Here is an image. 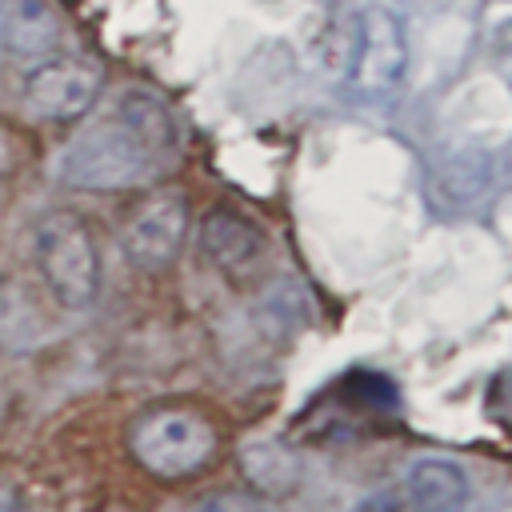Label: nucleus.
Returning <instances> with one entry per match:
<instances>
[{
	"mask_svg": "<svg viewBox=\"0 0 512 512\" xmlns=\"http://www.w3.org/2000/svg\"><path fill=\"white\" fill-rule=\"evenodd\" d=\"M12 168H16V156H12V148H8V140L0 136V180H4V176H8Z\"/></svg>",
	"mask_w": 512,
	"mask_h": 512,
	"instance_id": "a211bd4d",
	"label": "nucleus"
},
{
	"mask_svg": "<svg viewBox=\"0 0 512 512\" xmlns=\"http://www.w3.org/2000/svg\"><path fill=\"white\" fill-rule=\"evenodd\" d=\"M116 120L152 152H168L176 144V120L168 112V104L144 88H128L116 100Z\"/></svg>",
	"mask_w": 512,
	"mask_h": 512,
	"instance_id": "9b49d317",
	"label": "nucleus"
},
{
	"mask_svg": "<svg viewBox=\"0 0 512 512\" xmlns=\"http://www.w3.org/2000/svg\"><path fill=\"white\" fill-rule=\"evenodd\" d=\"M196 512H264L256 496H244V492H216L208 496Z\"/></svg>",
	"mask_w": 512,
	"mask_h": 512,
	"instance_id": "dca6fc26",
	"label": "nucleus"
},
{
	"mask_svg": "<svg viewBox=\"0 0 512 512\" xmlns=\"http://www.w3.org/2000/svg\"><path fill=\"white\" fill-rule=\"evenodd\" d=\"M156 152L144 148L120 120L80 132L56 160V176L72 188H132L152 172Z\"/></svg>",
	"mask_w": 512,
	"mask_h": 512,
	"instance_id": "7ed1b4c3",
	"label": "nucleus"
},
{
	"mask_svg": "<svg viewBox=\"0 0 512 512\" xmlns=\"http://www.w3.org/2000/svg\"><path fill=\"white\" fill-rule=\"evenodd\" d=\"M356 36H360V8H332L320 36H316V56L332 72H348L352 52H356Z\"/></svg>",
	"mask_w": 512,
	"mask_h": 512,
	"instance_id": "4468645a",
	"label": "nucleus"
},
{
	"mask_svg": "<svg viewBox=\"0 0 512 512\" xmlns=\"http://www.w3.org/2000/svg\"><path fill=\"white\" fill-rule=\"evenodd\" d=\"M488 512H508V504H504V500H496V504H492Z\"/></svg>",
	"mask_w": 512,
	"mask_h": 512,
	"instance_id": "6ab92c4d",
	"label": "nucleus"
},
{
	"mask_svg": "<svg viewBox=\"0 0 512 512\" xmlns=\"http://www.w3.org/2000/svg\"><path fill=\"white\" fill-rule=\"evenodd\" d=\"M408 68V36L396 12L388 8H360V36L348 64L352 84L364 96H384L404 80Z\"/></svg>",
	"mask_w": 512,
	"mask_h": 512,
	"instance_id": "20e7f679",
	"label": "nucleus"
},
{
	"mask_svg": "<svg viewBox=\"0 0 512 512\" xmlns=\"http://www.w3.org/2000/svg\"><path fill=\"white\" fill-rule=\"evenodd\" d=\"M56 40L60 28L44 0H0V52L20 60H44Z\"/></svg>",
	"mask_w": 512,
	"mask_h": 512,
	"instance_id": "9d476101",
	"label": "nucleus"
},
{
	"mask_svg": "<svg viewBox=\"0 0 512 512\" xmlns=\"http://www.w3.org/2000/svg\"><path fill=\"white\" fill-rule=\"evenodd\" d=\"M36 268L52 300L68 312H84L100 296V252L88 224L76 212H48L32 236Z\"/></svg>",
	"mask_w": 512,
	"mask_h": 512,
	"instance_id": "f257e3e1",
	"label": "nucleus"
},
{
	"mask_svg": "<svg viewBox=\"0 0 512 512\" xmlns=\"http://www.w3.org/2000/svg\"><path fill=\"white\" fill-rule=\"evenodd\" d=\"M100 72L88 60H40L24 76V104L40 120H76L96 104Z\"/></svg>",
	"mask_w": 512,
	"mask_h": 512,
	"instance_id": "423d86ee",
	"label": "nucleus"
},
{
	"mask_svg": "<svg viewBox=\"0 0 512 512\" xmlns=\"http://www.w3.org/2000/svg\"><path fill=\"white\" fill-rule=\"evenodd\" d=\"M0 512H24V500H20L16 484H8L4 476H0Z\"/></svg>",
	"mask_w": 512,
	"mask_h": 512,
	"instance_id": "f3484780",
	"label": "nucleus"
},
{
	"mask_svg": "<svg viewBox=\"0 0 512 512\" xmlns=\"http://www.w3.org/2000/svg\"><path fill=\"white\" fill-rule=\"evenodd\" d=\"M128 452L132 460L160 476V480H184L208 468L216 452V428L188 408H156L132 420L128 428Z\"/></svg>",
	"mask_w": 512,
	"mask_h": 512,
	"instance_id": "f03ea898",
	"label": "nucleus"
},
{
	"mask_svg": "<svg viewBox=\"0 0 512 512\" xmlns=\"http://www.w3.org/2000/svg\"><path fill=\"white\" fill-rule=\"evenodd\" d=\"M404 492L416 504V512H464L472 500L464 468L440 456H420L404 476Z\"/></svg>",
	"mask_w": 512,
	"mask_h": 512,
	"instance_id": "1a4fd4ad",
	"label": "nucleus"
},
{
	"mask_svg": "<svg viewBox=\"0 0 512 512\" xmlns=\"http://www.w3.org/2000/svg\"><path fill=\"white\" fill-rule=\"evenodd\" d=\"M184 232H188L184 200L176 192H160V196H148L144 204H136L128 212V220L120 228V248L136 268L156 272V268H168L176 260Z\"/></svg>",
	"mask_w": 512,
	"mask_h": 512,
	"instance_id": "39448f33",
	"label": "nucleus"
},
{
	"mask_svg": "<svg viewBox=\"0 0 512 512\" xmlns=\"http://www.w3.org/2000/svg\"><path fill=\"white\" fill-rule=\"evenodd\" d=\"M44 332V316L40 308L28 300V292L12 280H0V348H28L36 344Z\"/></svg>",
	"mask_w": 512,
	"mask_h": 512,
	"instance_id": "ddd939ff",
	"label": "nucleus"
},
{
	"mask_svg": "<svg viewBox=\"0 0 512 512\" xmlns=\"http://www.w3.org/2000/svg\"><path fill=\"white\" fill-rule=\"evenodd\" d=\"M352 512H416V504L408 500V492H404V484H400V488H380V492L364 496Z\"/></svg>",
	"mask_w": 512,
	"mask_h": 512,
	"instance_id": "2eb2a0df",
	"label": "nucleus"
},
{
	"mask_svg": "<svg viewBox=\"0 0 512 512\" xmlns=\"http://www.w3.org/2000/svg\"><path fill=\"white\" fill-rule=\"evenodd\" d=\"M196 240H200V252L220 272H244L264 252V232L256 228V220H248L236 208H212V212H204Z\"/></svg>",
	"mask_w": 512,
	"mask_h": 512,
	"instance_id": "6e6552de",
	"label": "nucleus"
},
{
	"mask_svg": "<svg viewBox=\"0 0 512 512\" xmlns=\"http://www.w3.org/2000/svg\"><path fill=\"white\" fill-rule=\"evenodd\" d=\"M244 476L260 488V492H292L300 484V460L292 448L276 444V440H264V444H248L244 448Z\"/></svg>",
	"mask_w": 512,
	"mask_h": 512,
	"instance_id": "f8f14e48",
	"label": "nucleus"
},
{
	"mask_svg": "<svg viewBox=\"0 0 512 512\" xmlns=\"http://www.w3.org/2000/svg\"><path fill=\"white\" fill-rule=\"evenodd\" d=\"M492 184H496V164L484 148H472V144L444 152L428 172V196L448 216L472 212L476 204H484Z\"/></svg>",
	"mask_w": 512,
	"mask_h": 512,
	"instance_id": "0eeeda50",
	"label": "nucleus"
}]
</instances>
